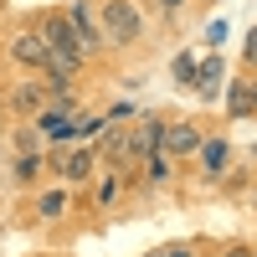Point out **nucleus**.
<instances>
[{
  "instance_id": "f257e3e1",
  "label": "nucleus",
  "mask_w": 257,
  "mask_h": 257,
  "mask_svg": "<svg viewBox=\"0 0 257 257\" xmlns=\"http://www.w3.org/2000/svg\"><path fill=\"white\" fill-rule=\"evenodd\" d=\"M41 41H47V52L62 62V67H82V57H88V47H82V36H77V26H72V21L67 16H47V21H41V31H36Z\"/></svg>"
},
{
  "instance_id": "f03ea898",
  "label": "nucleus",
  "mask_w": 257,
  "mask_h": 257,
  "mask_svg": "<svg viewBox=\"0 0 257 257\" xmlns=\"http://www.w3.org/2000/svg\"><path fill=\"white\" fill-rule=\"evenodd\" d=\"M98 26H103V41H113V47H128V41L139 36V11L128 6V0H103Z\"/></svg>"
},
{
  "instance_id": "7ed1b4c3",
  "label": "nucleus",
  "mask_w": 257,
  "mask_h": 257,
  "mask_svg": "<svg viewBox=\"0 0 257 257\" xmlns=\"http://www.w3.org/2000/svg\"><path fill=\"white\" fill-rule=\"evenodd\" d=\"M11 57H16V62H31V67H52V62H57V57L47 52V41H41L36 31H31V36L21 31V36L11 41Z\"/></svg>"
},
{
  "instance_id": "20e7f679",
  "label": "nucleus",
  "mask_w": 257,
  "mask_h": 257,
  "mask_svg": "<svg viewBox=\"0 0 257 257\" xmlns=\"http://www.w3.org/2000/svg\"><path fill=\"white\" fill-rule=\"evenodd\" d=\"M67 21H72V26H77V36H82V47H103V26H98V16H93V6H88V0H77V6L67 11Z\"/></svg>"
},
{
  "instance_id": "39448f33",
  "label": "nucleus",
  "mask_w": 257,
  "mask_h": 257,
  "mask_svg": "<svg viewBox=\"0 0 257 257\" xmlns=\"http://www.w3.org/2000/svg\"><path fill=\"white\" fill-rule=\"evenodd\" d=\"M160 149H165V155H196V149H201V134H196L190 123H170L165 134H160Z\"/></svg>"
},
{
  "instance_id": "423d86ee",
  "label": "nucleus",
  "mask_w": 257,
  "mask_h": 257,
  "mask_svg": "<svg viewBox=\"0 0 257 257\" xmlns=\"http://www.w3.org/2000/svg\"><path fill=\"white\" fill-rule=\"evenodd\" d=\"M103 160H108V165H128V160H134V139L123 134V123H113V134L103 139Z\"/></svg>"
},
{
  "instance_id": "0eeeda50",
  "label": "nucleus",
  "mask_w": 257,
  "mask_h": 257,
  "mask_svg": "<svg viewBox=\"0 0 257 257\" xmlns=\"http://www.w3.org/2000/svg\"><path fill=\"white\" fill-rule=\"evenodd\" d=\"M160 134H165V123L149 113V118L139 123V134H134V155H155V149H160Z\"/></svg>"
},
{
  "instance_id": "6e6552de",
  "label": "nucleus",
  "mask_w": 257,
  "mask_h": 257,
  "mask_svg": "<svg viewBox=\"0 0 257 257\" xmlns=\"http://www.w3.org/2000/svg\"><path fill=\"white\" fill-rule=\"evenodd\" d=\"M226 108H231V118H247V113L257 108V93L247 88V82H237V88H231V98H226Z\"/></svg>"
},
{
  "instance_id": "1a4fd4ad",
  "label": "nucleus",
  "mask_w": 257,
  "mask_h": 257,
  "mask_svg": "<svg viewBox=\"0 0 257 257\" xmlns=\"http://www.w3.org/2000/svg\"><path fill=\"white\" fill-rule=\"evenodd\" d=\"M93 160H98V155H88V149H77V155H67V160H62V170H67V180H82V175L93 170Z\"/></svg>"
},
{
  "instance_id": "9d476101",
  "label": "nucleus",
  "mask_w": 257,
  "mask_h": 257,
  "mask_svg": "<svg viewBox=\"0 0 257 257\" xmlns=\"http://www.w3.org/2000/svg\"><path fill=\"white\" fill-rule=\"evenodd\" d=\"M201 155H206V170H211V175H221V170H226V144H221V139L201 144Z\"/></svg>"
},
{
  "instance_id": "9b49d317",
  "label": "nucleus",
  "mask_w": 257,
  "mask_h": 257,
  "mask_svg": "<svg viewBox=\"0 0 257 257\" xmlns=\"http://www.w3.org/2000/svg\"><path fill=\"white\" fill-rule=\"evenodd\" d=\"M62 206H67V196H62V190H47L36 211H41V221H57V216H62Z\"/></svg>"
},
{
  "instance_id": "f8f14e48",
  "label": "nucleus",
  "mask_w": 257,
  "mask_h": 257,
  "mask_svg": "<svg viewBox=\"0 0 257 257\" xmlns=\"http://www.w3.org/2000/svg\"><path fill=\"white\" fill-rule=\"evenodd\" d=\"M216 82H221V62H201V93L216 98Z\"/></svg>"
},
{
  "instance_id": "ddd939ff",
  "label": "nucleus",
  "mask_w": 257,
  "mask_h": 257,
  "mask_svg": "<svg viewBox=\"0 0 257 257\" xmlns=\"http://www.w3.org/2000/svg\"><path fill=\"white\" fill-rule=\"evenodd\" d=\"M16 108H41V88H16Z\"/></svg>"
},
{
  "instance_id": "4468645a",
  "label": "nucleus",
  "mask_w": 257,
  "mask_h": 257,
  "mask_svg": "<svg viewBox=\"0 0 257 257\" xmlns=\"http://www.w3.org/2000/svg\"><path fill=\"white\" fill-rule=\"evenodd\" d=\"M190 72H196V57H175V77L190 82Z\"/></svg>"
},
{
  "instance_id": "2eb2a0df",
  "label": "nucleus",
  "mask_w": 257,
  "mask_h": 257,
  "mask_svg": "<svg viewBox=\"0 0 257 257\" xmlns=\"http://www.w3.org/2000/svg\"><path fill=\"white\" fill-rule=\"evenodd\" d=\"M98 201H103V206L118 201V180H103V185H98Z\"/></svg>"
},
{
  "instance_id": "dca6fc26",
  "label": "nucleus",
  "mask_w": 257,
  "mask_h": 257,
  "mask_svg": "<svg viewBox=\"0 0 257 257\" xmlns=\"http://www.w3.org/2000/svg\"><path fill=\"white\" fill-rule=\"evenodd\" d=\"M155 257H196L190 247H165V252H155Z\"/></svg>"
},
{
  "instance_id": "f3484780",
  "label": "nucleus",
  "mask_w": 257,
  "mask_h": 257,
  "mask_svg": "<svg viewBox=\"0 0 257 257\" xmlns=\"http://www.w3.org/2000/svg\"><path fill=\"white\" fill-rule=\"evenodd\" d=\"M247 62H257V31L247 36Z\"/></svg>"
},
{
  "instance_id": "a211bd4d",
  "label": "nucleus",
  "mask_w": 257,
  "mask_h": 257,
  "mask_svg": "<svg viewBox=\"0 0 257 257\" xmlns=\"http://www.w3.org/2000/svg\"><path fill=\"white\" fill-rule=\"evenodd\" d=\"M221 257H252V247H226Z\"/></svg>"
},
{
  "instance_id": "6ab92c4d",
  "label": "nucleus",
  "mask_w": 257,
  "mask_h": 257,
  "mask_svg": "<svg viewBox=\"0 0 257 257\" xmlns=\"http://www.w3.org/2000/svg\"><path fill=\"white\" fill-rule=\"evenodd\" d=\"M160 6H165V11H175V6H180V0H160Z\"/></svg>"
},
{
  "instance_id": "aec40b11",
  "label": "nucleus",
  "mask_w": 257,
  "mask_h": 257,
  "mask_svg": "<svg viewBox=\"0 0 257 257\" xmlns=\"http://www.w3.org/2000/svg\"><path fill=\"white\" fill-rule=\"evenodd\" d=\"M252 257H257V252H252Z\"/></svg>"
}]
</instances>
